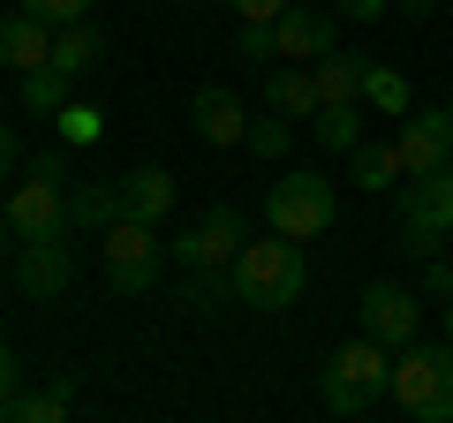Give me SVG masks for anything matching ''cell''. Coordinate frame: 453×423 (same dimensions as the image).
Instances as JSON below:
<instances>
[{
	"mask_svg": "<svg viewBox=\"0 0 453 423\" xmlns=\"http://www.w3.org/2000/svg\"><path fill=\"white\" fill-rule=\"evenodd\" d=\"M386 401L416 423H453V341H408L393 348V378H386Z\"/></svg>",
	"mask_w": 453,
	"mask_h": 423,
	"instance_id": "cell-1",
	"label": "cell"
},
{
	"mask_svg": "<svg viewBox=\"0 0 453 423\" xmlns=\"http://www.w3.org/2000/svg\"><path fill=\"white\" fill-rule=\"evenodd\" d=\"M310 288V265H303V242L288 235H250L242 258H234V303L242 310H295Z\"/></svg>",
	"mask_w": 453,
	"mask_h": 423,
	"instance_id": "cell-2",
	"label": "cell"
},
{
	"mask_svg": "<svg viewBox=\"0 0 453 423\" xmlns=\"http://www.w3.org/2000/svg\"><path fill=\"white\" fill-rule=\"evenodd\" d=\"M386 378H393V348L386 341H340L333 356H325V371H318V401H325V416H371L378 401H386Z\"/></svg>",
	"mask_w": 453,
	"mask_h": 423,
	"instance_id": "cell-3",
	"label": "cell"
},
{
	"mask_svg": "<svg viewBox=\"0 0 453 423\" xmlns=\"http://www.w3.org/2000/svg\"><path fill=\"white\" fill-rule=\"evenodd\" d=\"M333 212H340L333 181L310 174V166H295V174H280L273 189H265V227L288 235V242H318V235L333 227Z\"/></svg>",
	"mask_w": 453,
	"mask_h": 423,
	"instance_id": "cell-4",
	"label": "cell"
},
{
	"mask_svg": "<svg viewBox=\"0 0 453 423\" xmlns=\"http://www.w3.org/2000/svg\"><path fill=\"white\" fill-rule=\"evenodd\" d=\"M393 196H401V250L438 258L446 235H453V166H438V174H408Z\"/></svg>",
	"mask_w": 453,
	"mask_h": 423,
	"instance_id": "cell-5",
	"label": "cell"
},
{
	"mask_svg": "<svg viewBox=\"0 0 453 423\" xmlns=\"http://www.w3.org/2000/svg\"><path fill=\"white\" fill-rule=\"evenodd\" d=\"M166 265L174 258H166V242L144 227V219H113L106 227V288L113 295H151Z\"/></svg>",
	"mask_w": 453,
	"mask_h": 423,
	"instance_id": "cell-6",
	"label": "cell"
},
{
	"mask_svg": "<svg viewBox=\"0 0 453 423\" xmlns=\"http://www.w3.org/2000/svg\"><path fill=\"white\" fill-rule=\"evenodd\" d=\"M242 242H250V219L234 204H211L181 242H166V258H174L181 273H226V265L242 258Z\"/></svg>",
	"mask_w": 453,
	"mask_h": 423,
	"instance_id": "cell-7",
	"label": "cell"
},
{
	"mask_svg": "<svg viewBox=\"0 0 453 423\" xmlns=\"http://www.w3.org/2000/svg\"><path fill=\"white\" fill-rule=\"evenodd\" d=\"M8 227H16V242H53V235H76V219H68V181L53 174H23L16 189H8Z\"/></svg>",
	"mask_w": 453,
	"mask_h": 423,
	"instance_id": "cell-8",
	"label": "cell"
},
{
	"mask_svg": "<svg viewBox=\"0 0 453 423\" xmlns=\"http://www.w3.org/2000/svg\"><path fill=\"white\" fill-rule=\"evenodd\" d=\"M76 235H53V242H16V295H31V303H53V295L76 280Z\"/></svg>",
	"mask_w": 453,
	"mask_h": 423,
	"instance_id": "cell-9",
	"label": "cell"
},
{
	"mask_svg": "<svg viewBox=\"0 0 453 423\" xmlns=\"http://www.w3.org/2000/svg\"><path fill=\"white\" fill-rule=\"evenodd\" d=\"M363 333L386 341V348H408L423 333V303L401 288V280H371V288H363Z\"/></svg>",
	"mask_w": 453,
	"mask_h": 423,
	"instance_id": "cell-10",
	"label": "cell"
},
{
	"mask_svg": "<svg viewBox=\"0 0 453 423\" xmlns=\"http://www.w3.org/2000/svg\"><path fill=\"white\" fill-rule=\"evenodd\" d=\"M333 23H340V8H295L288 0V16L273 23L280 61H318V53H333Z\"/></svg>",
	"mask_w": 453,
	"mask_h": 423,
	"instance_id": "cell-11",
	"label": "cell"
},
{
	"mask_svg": "<svg viewBox=\"0 0 453 423\" xmlns=\"http://www.w3.org/2000/svg\"><path fill=\"white\" fill-rule=\"evenodd\" d=\"M189 121H196V136H204V144H242V136H250V106L226 91V83H196Z\"/></svg>",
	"mask_w": 453,
	"mask_h": 423,
	"instance_id": "cell-12",
	"label": "cell"
},
{
	"mask_svg": "<svg viewBox=\"0 0 453 423\" xmlns=\"http://www.w3.org/2000/svg\"><path fill=\"white\" fill-rule=\"evenodd\" d=\"M53 61V23H38L31 8H16V16H0V68H16V76H31V68Z\"/></svg>",
	"mask_w": 453,
	"mask_h": 423,
	"instance_id": "cell-13",
	"label": "cell"
},
{
	"mask_svg": "<svg viewBox=\"0 0 453 423\" xmlns=\"http://www.w3.org/2000/svg\"><path fill=\"white\" fill-rule=\"evenodd\" d=\"M166 212H174V174H166V166H136V174H121V219L159 227Z\"/></svg>",
	"mask_w": 453,
	"mask_h": 423,
	"instance_id": "cell-14",
	"label": "cell"
},
{
	"mask_svg": "<svg viewBox=\"0 0 453 423\" xmlns=\"http://www.w3.org/2000/svg\"><path fill=\"white\" fill-rule=\"evenodd\" d=\"M265 106L288 114V121H318V76H310V61H280L265 76Z\"/></svg>",
	"mask_w": 453,
	"mask_h": 423,
	"instance_id": "cell-15",
	"label": "cell"
},
{
	"mask_svg": "<svg viewBox=\"0 0 453 423\" xmlns=\"http://www.w3.org/2000/svg\"><path fill=\"white\" fill-rule=\"evenodd\" d=\"M310 76H318V106H356L363 98V53H318L310 61Z\"/></svg>",
	"mask_w": 453,
	"mask_h": 423,
	"instance_id": "cell-16",
	"label": "cell"
},
{
	"mask_svg": "<svg viewBox=\"0 0 453 423\" xmlns=\"http://www.w3.org/2000/svg\"><path fill=\"white\" fill-rule=\"evenodd\" d=\"M348 174H356V189H401V181H408V166H401V151H393V144H378V136H363V144L356 151H348Z\"/></svg>",
	"mask_w": 453,
	"mask_h": 423,
	"instance_id": "cell-17",
	"label": "cell"
},
{
	"mask_svg": "<svg viewBox=\"0 0 453 423\" xmlns=\"http://www.w3.org/2000/svg\"><path fill=\"white\" fill-rule=\"evenodd\" d=\"M98 53H106V38H98L91 31V23H61V31H53V61L46 68H61V76H91V68H98Z\"/></svg>",
	"mask_w": 453,
	"mask_h": 423,
	"instance_id": "cell-18",
	"label": "cell"
},
{
	"mask_svg": "<svg viewBox=\"0 0 453 423\" xmlns=\"http://www.w3.org/2000/svg\"><path fill=\"white\" fill-rule=\"evenodd\" d=\"M68 408H76V371L46 378L38 393H16V408H8V416H16V423H61Z\"/></svg>",
	"mask_w": 453,
	"mask_h": 423,
	"instance_id": "cell-19",
	"label": "cell"
},
{
	"mask_svg": "<svg viewBox=\"0 0 453 423\" xmlns=\"http://www.w3.org/2000/svg\"><path fill=\"white\" fill-rule=\"evenodd\" d=\"M363 106L371 114H386V121H401L416 98H408V76L401 68H378V61H363Z\"/></svg>",
	"mask_w": 453,
	"mask_h": 423,
	"instance_id": "cell-20",
	"label": "cell"
},
{
	"mask_svg": "<svg viewBox=\"0 0 453 423\" xmlns=\"http://www.w3.org/2000/svg\"><path fill=\"white\" fill-rule=\"evenodd\" d=\"M68 219H76V227H98V235H106L113 219H121V181H83V189L68 196Z\"/></svg>",
	"mask_w": 453,
	"mask_h": 423,
	"instance_id": "cell-21",
	"label": "cell"
},
{
	"mask_svg": "<svg viewBox=\"0 0 453 423\" xmlns=\"http://www.w3.org/2000/svg\"><path fill=\"white\" fill-rule=\"evenodd\" d=\"M68 98H76V76H61V68H31L23 76V106L31 114H61Z\"/></svg>",
	"mask_w": 453,
	"mask_h": 423,
	"instance_id": "cell-22",
	"label": "cell"
},
{
	"mask_svg": "<svg viewBox=\"0 0 453 423\" xmlns=\"http://www.w3.org/2000/svg\"><path fill=\"white\" fill-rule=\"evenodd\" d=\"M318 144L325 151H356L363 144V98L356 106H318Z\"/></svg>",
	"mask_w": 453,
	"mask_h": 423,
	"instance_id": "cell-23",
	"label": "cell"
},
{
	"mask_svg": "<svg viewBox=\"0 0 453 423\" xmlns=\"http://www.w3.org/2000/svg\"><path fill=\"white\" fill-rule=\"evenodd\" d=\"M226 303H234V265L226 273H189V310L196 318H219Z\"/></svg>",
	"mask_w": 453,
	"mask_h": 423,
	"instance_id": "cell-24",
	"label": "cell"
},
{
	"mask_svg": "<svg viewBox=\"0 0 453 423\" xmlns=\"http://www.w3.org/2000/svg\"><path fill=\"white\" fill-rule=\"evenodd\" d=\"M53 121H61V144H76V151L106 136V114H98V106H83V98H68V106H61Z\"/></svg>",
	"mask_w": 453,
	"mask_h": 423,
	"instance_id": "cell-25",
	"label": "cell"
},
{
	"mask_svg": "<svg viewBox=\"0 0 453 423\" xmlns=\"http://www.w3.org/2000/svg\"><path fill=\"white\" fill-rule=\"evenodd\" d=\"M250 151H257V159H280V151L295 144V121L288 114H273V106H265V121H250V136H242Z\"/></svg>",
	"mask_w": 453,
	"mask_h": 423,
	"instance_id": "cell-26",
	"label": "cell"
},
{
	"mask_svg": "<svg viewBox=\"0 0 453 423\" xmlns=\"http://www.w3.org/2000/svg\"><path fill=\"white\" fill-rule=\"evenodd\" d=\"M234 61H250V68L280 61V46H273V23H242V38H234Z\"/></svg>",
	"mask_w": 453,
	"mask_h": 423,
	"instance_id": "cell-27",
	"label": "cell"
},
{
	"mask_svg": "<svg viewBox=\"0 0 453 423\" xmlns=\"http://www.w3.org/2000/svg\"><path fill=\"white\" fill-rule=\"evenodd\" d=\"M16 8H31L38 23H53V31H61V23H83V8H91V0H16Z\"/></svg>",
	"mask_w": 453,
	"mask_h": 423,
	"instance_id": "cell-28",
	"label": "cell"
},
{
	"mask_svg": "<svg viewBox=\"0 0 453 423\" xmlns=\"http://www.w3.org/2000/svg\"><path fill=\"white\" fill-rule=\"evenodd\" d=\"M423 295L431 303H453V258H423Z\"/></svg>",
	"mask_w": 453,
	"mask_h": 423,
	"instance_id": "cell-29",
	"label": "cell"
},
{
	"mask_svg": "<svg viewBox=\"0 0 453 423\" xmlns=\"http://www.w3.org/2000/svg\"><path fill=\"white\" fill-rule=\"evenodd\" d=\"M16 393H23V363H16V348H0V416L16 408Z\"/></svg>",
	"mask_w": 453,
	"mask_h": 423,
	"instance_id": "cell-30",
	"label": "cell"
},
{
	"mask_svg": "<svg viewBox=\"0 0 453 423\" xmlns=\"http://www.w3.org/2000/svg\"><path fill=\"white\" fill-rule=\"evenodd\" d=\"M226 8H234L242 23H280L288 16V0H226Z\"/></svg>",
	"mask_w": 453,
	"mask_h": 423,
	"instance_id": "cell-31",
	"label": "cell"
},
{
	"mask_svg": "<svg viewBox=\"0 0 453 423\" xmlns=\"http://www.w3.org/2000/svg\"><path fill=\"white\" fill-rule=\"evenodd\" d=\"M348 23H378V16H393V0H333Z\"/></svg>",
	"mask_w": 453,
	"mask_h": 423,
	"instance_id": "cell-32",
	"label": "cell"
},
{
	"mask_svg": "<svg viewBox=\"0 0 453 423\" xmlns=\"http://www.w3.org/2000/svg\"><path fill=\"white\" fill-rule=\"evenodd\" d=\"M16 166H23V144H16V129L0 121V181H16Z\"/></svg>",
	"mask_w": 453,
	"mask_h": 423,
	"instance_id": "cell-33",
	"label": "cell"
},
{
	"mask_svg": "<svg viewBox=\"0 0 453 423\" xmlns=\"http://www.w3.org/2000/svg\"><path fill=\"white\" fill-rule=\"evenodd\" d=\"M31 174H53V181H68V159H61V151H38V159H31Z\"/></svg>",
	"mask_w": 453,
	"mask_h": 423,
	"instance_id": "cell-34",
	"label": "cell"
},
{
	"mask_svg": "<svg viewBox=\"0 0 453 423\" xmlns=\"http://www.w3.org/2000/svg\"><path fill=\"white\" fill-rule=\"evenodd\" d=\"M393 16H408V23H431V0H393Z\"/></svg>",
	"mask_w": 453,
	"mask_h": 423,
	"instance_id": "cell-35",
	"label": "cell"
},
{
	"mask_svg": "<svg viewBox=\"0 0 453 423\" xmlns=\"http://www.w3.org/2000/svg\"><path fill=\"white\" fill-rule=\"evenodd\" d=\"M438 333H446V341H453V303H438Z\"/></svg>",
	"mask_w": 453,
	"mask_h": 423,
	"instance_id": "cell-36",
	"label": "cell"
}]
</instances>
